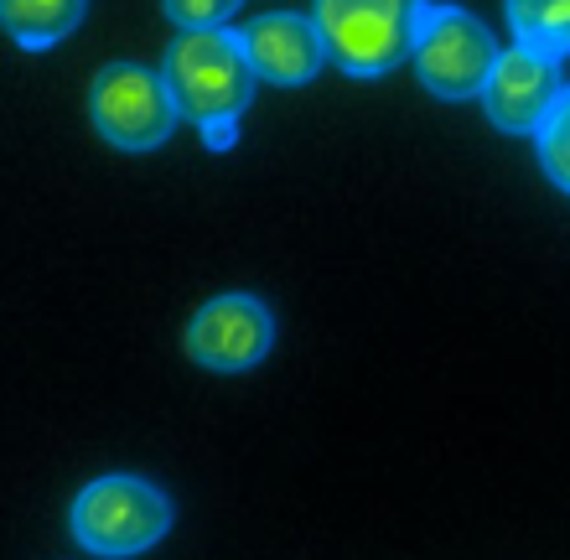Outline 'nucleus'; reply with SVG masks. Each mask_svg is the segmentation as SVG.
<instances>
[{
  "instance_id": "nucleus-7",
  "label": "nucleus",
  "mask_w": 570,
  "mask_h": 560,
  "mask_svg": "<svg viewBox=\"0 0 570 560\" xmlns=\"http://www.w3.org/2000/svg\"><path fill=\"white\" fill-rule=\"evenodd\" d=\"M560 89H566L560 83V58L513 42L498 58L488 89H482V109H488V120L503 136H540V125L550 120Z\"/></svg>"
},
{
  "instance_id": "nucleus-2",
  "label": "nucleus",
  "mask_w": 570,
  "mask_h": 560,
  "mask_svg": "<svg viewBox=\"0 0 570 560\" xmlns=\"http://www.w3.org/2000/svg\"><path fill=\"white\" fill-rule=\"evenodd\" d=\"M431 0H316V27L332 62L353 78H384L415 52Z\"/></svg>"
},
{
  "instance_id": "nucleus-11",
  "label": "nucleus",
  "mask_w": 570,
  "mask_h": 560,
  "mask_svg": "<svg viewBox=\"0 0 570 560\" xmlns=\"http://www.w3.org/2000/svg\"><path fill=\"white\" fill-rule=\"evenodd\" d=\"M534 151H540V167L544 177L570 197V83L560 89L556 109H550V120L540 125V136H534Z\"/></svg>"
},
{
  "instance_id": "nucleus-6",
  "label": "nucleus",
  "mask_w": 570,
  "mask_h": 560,
  "mask_svg": "<svg viewBox=\"0 0 570 560\" xmlns=\"http://www.w3.org/2000/svg\"><path fill=\"white\" fill-rule=\"evenodd\" d=\"M275 343V317L259 296H213L208 306H197V317L187 322V358L213 374H249L265 364V353Z\"/></svg>"
},
{
  "instance_id": "nucleus-8",
  "label": "nucleus",
  "mask_w": 570,
  "mask_h": 560,
  "mask_svg": "<svg viewBox=\"0 0 570 560\" xmlns=\"http://www.w3.org/2000/svg\"><path fill=\"white\" fill-rule=\"evenodd\" d=\"M239 37H244V47H249L255 73L265 78V83H281V89L312 83L332 58L327 37H322V27H316V16L271 11V16H255Z\"/></svg>"
},
{
  "instance_id": "nucleus-13",
  "label": "nucleus",
  "mask_w": 570,
  "mask_h": 560,
  "mask_svg": "<svg viewBox=\"0 0 570 560\" xmlns=\"http://www.w3.org/2000/svg\"><path fill=\"white\" fill-rule=\"evenodd\" d=\"M234 140H239V120L203 125V146H208V151H234Z\"/></svg>"
},
{
  "instance_id": "nucleus-10",
  "label": "nucleus",
  "mask_w": 570,
  "mask_h": 560,
  "mask_svg": "<svg viewBox=\"0 0 570 560\" xmlns=\"http://www.w3.org/2000/svg\"><path fill=\"white\" fill-rule=\"evenodd\" d=\"M503 16L519 47L570 58V0H503Z\"/></svg>"
},
{
  "instance_id": "nucleus-1",
  "label": "nucleus",
  "mask_w": 570,
  "mask_h": 560,
  "mask_svg": "<svg viewBox=\"0 0 570 560\" xmlns=\"http://www.w3.org/2000/svg\"><path fill=\"white\" fill-rule=\"evenodd\" d=\"M166 83L177 94L181 120H193L197 130L213 120H244V109L255 105V62L239 31L228 27H197L181 31L166 47Z\"/></svg>"
},
{
  "instance_id": "nucleus-5",
  "label": "nucleus",
  "mask_w": 570,
  "mask_h": 560,
  "mask_svg": "<svg viewBox=\"0 0 570 560\" xmlns=\"http://www.w3.org/2000/svg\"><path fill=\"white\" fill-rule=\"evenodd\" d=\"M498 58H503V52H498L493 31L482 27L472 11H456V6H425L410 62H415V78H421L435 99H446V105L482 99Z\"/></svg>"
},
{
  "instance_id": "nucleus-9",
  "label": "nucleus",
  "mask_w": 570,
  "mask_h": 560,
  "mask_svg": "<svg viewBox=\"0 0 570 560\" xmlns=\"http://www.w3.org/2000/svg\"><path fill=\"white\" fill-rule=\"evenodd\" d=\"M83 11H89V0H0V16H6L11 42L27 47V52L58 47L62 37L83 21Z\"/></svg>"
},
{
  "instance_id": "nucleus-3",
  "label": "nucleus",
  "mask_w": 570,
  "mask_h": 560,
  "mask_svg": "<svg viewBox=\"0 0 570 560\" xmlns=\"http://www.w3.org/2000/svg\"><path fill=\"white\" fill-rule=\"evenodd\" d=\"M171 530V499L146 478L105 472L73 499V540L89 556H140Z\"/></svg>"
},
{
  "instance_id": "nucleus-12",
  "label": "nucleus",
  "mask_w": 570,
  "mask_h": 560,
  "mask_svg": "<svg viewBox=\"0 0 570 560\" xmlns=\"http://www.w3.org/2000/svg\"><path fill=\"white\" fill-rule=\"evenodd\" d=\"M244 0H161L166 21H177L181 31H197V27H224L228 16L239 11Z\"/></svg>"
},
{
  "instance_id": "nucleus-4",
  "label": "nucleus",
  "mask_w": 570,
  "mask_h": 560,
  "mask_svg": "<svg viewBox=\"0 0 570 560\" xmlns=\"http://www.w3.org/2000/svg\"><path fill=\"white\" fill-rule=\"evenodd\" d=\"M89 120L120 151H156L177 130L181 105L166 73L146 62H109L89 89Z\"/></svg>"
}]
</instances>
